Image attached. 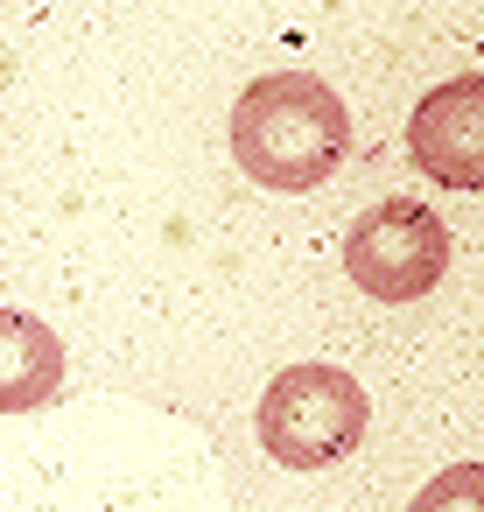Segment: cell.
Segmentation results:
<instances>
[{"label":"cell","mask_w":484,"mask_h":512,"mask_svg":"<svg viewBox=\"0 0 484 512\" xmlns=\"http://www.w3.org/2000/svg\"><path fill=\"white\" fill-rule=\"evenodd\" d=\"M351 155V113L344 99L309 71H267L232 99V162L260 190H316Z\"/></svg>","instance_id":"1"},{"label":"cell","mask_w":484,"mask_h":512,"mask_svg":"<svg viewBox=\"0 0 484 512\" xmlns=\"http://www.w3.org/2000/svg\"><path fill=\"white\" fill-rule=\"evenodd\" d=\"M407 155L449 190H484V78L435 85L407 120Z\"/></svg>","instance_id":"4"},{"label":"cell","mask_w":484,"mask_h":512,"mask_svg":"<svg viewBox=\"0 0 484 512\" xmlns=\"http://www.w3.org/2000/svg\"><path fill=\"white\" fill-rule=\"evenodd\" d=\"M407 512H484V470H477V463L442 470L435 484H421V498H414Z\"/></svg>","instance_id":"6"},{"label":"cell","mask_w":484,"mask_h":512,"mask_svg":"<svg viewBox=\"0 0 484 512\" xmlns=\"http://www.w3.org/2000/svg\"><path fill=\"white\" fill-rule=\"evenodd\" d=\"M64 386V337L29 316V309H0V414H36Z\"/></svg>","instance_id":"5"},{"label":"cell","mask_w":484,"mask_h":512,"mask_svg":"<svg viewBox=\"0 0 484 512\" xmlns=\"http://www.w3.org/2000/svg\"><path fill=\"white\" fill-rule=\"evenodd\" d=\"M449 260H456L449 225L414 197H386L344 232V274L372 302H421L449 274Z\"/></svg>","instance_id":"3"},{"label":"cell","mask_w":484,"mask_h":512,"mask_svg":"<svg viewBox=\"0 0 484 512\" xmlns=\"http://www.w3.org/2000/svg\"><path fill=\"white\" fill-rule=\"evenodd\" d=\"M365 421H372V400L365 386L344 372V365H288L267 379L260 393V449L288 470H330L344 463L358 442H365Z\"/></svg>","instance_id":"2"}]
</instances>
